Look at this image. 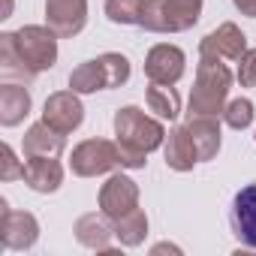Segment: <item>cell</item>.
Wrapping results in <instances>:
<instances>
[{"label": "cell", "instance_id": "484cf974", "mask_svg": "<svg viewBox=\"0 0 256 256\" xmlns=\"http://www.w3.org/2000/svg\"><path fill=\"white\" fill-rule=\"evenodd\" d=\"M256 118V108L247 96H238V100H229L226 108H223V120L232 126V130H247Z\"/></svg>", "mask_w": 256, "mask_h": 256}, {"label": "cell", "instance_id": "9c48e42d", "mask_svg": "<svg viewBox=\"0 0 256 256\" xmlns=\"http://www.w3.org/2000/svg\"><path fill=\"white\" fill-rule=\"evenodd\" d=\"M229 226H232V235L247 250H256V181L235 193L229 208Z\"/></svg>", "mask_w": 256, "mask_h": 256}, {"label": "cell", "instance_id": "8fae6325", "mask_svg": "<svg viewBox=\"0 0 256 256\" xmlns=\"http://www.w3.org/2000/svg\"><path fill=\"white\" fill-rule=\"evenodd\" d=\"M187 70V58L178 46H169V42H160L148 52L145 58V76L157 84H175Z\"/></svg>", "mask_w": 256, "mask_h": 256}, {"label": "cell", "instance_id": "ac0fdd59", "mask_svg": "<svg viewBox=\"0 0 256 256\" xmlns=\"http://www.w3.org/2000/svg\"><path fill=\"white\" fill-rule=\"evenodd\" d=\"M0 76H4L6 82H18V84H30L36 78V72L18 54L12 34H0Z\"/></svg>", "mask_w": 256, "mask_h": 256}, {"label": "cell", "instance_id": "7402d4cb", "mask_svg": "<svg viewBox=\"0 0 256 256\" xmlns=\"http://www.w3.org/2000/svg\"><path fill=\"white\" fill-rule=\"evenodd\" d=\"M205 0H166V18H169V34L190 30L199 16H202Z\"/></svg>", "mask_w": 256, "mask_h": 256}, {"label": "cell", "instance_id": "6da1fadb", "mask_svg": "<svg viewBox=\"0 0 256 256\" xmlns=\"http://www.w3.org/2000/svg\"><path fill=\"white\" fill-rule=\"evenodd\" d=\"M232 72L220 58H199L196 66V82L190 90V112L187 114H208L220 118L226 108V96L232 88Z\"/></svg>", "mask_w": 256, "mask_h": 256}, {"label": "cell", "instance_id": "d4e9b609", "mask_svg": "<svg viewBox=\"0 0 256 256\" xmlns=\"http://www.w3.org/2000/svg\"><path fill=\"white\" fill-rule=\"evenodd\" d=\"M139 28L151 34H169V18H166V0H142V18Z\"/></svg>", "mask_w": 256, "mask_h": 256}, {"label": "cell", "instance_id": "277c9868", "mask_svg": "<svg viewBox=\"0 0 256 256\" xmlns=\"http://www.w3.org/2000/svg\"><path fill=\"white\" fill-rule=\"evenodd\" d=\"M120 166L118 157V142L108 139H84L82 145L72 148L70 157V169L78 178H96V175H108Z\"/></svg>", "mask_w": 256, "mask_h": 256}, {"label": "cell", "instance_id": "d6986e66", "mask_svg": "<svg viewBox=\"0 0 256 256\" xmlns=\"http://www.w3.org/2000/svg\"><path fill=\"white\" fill-rule=\"evenodd\" d=\"M145 100H148V108H151L160 120H175V118L181 114V96H178V90H175L172 84H157V82H151Z\"/></svg>", "mask_w": 256, "mask_h": 256}, {"label": "cell", "instance_id": "603a6c76", "mask_svg": "<svg viewBox=\"0 0 256 256\" xmlns=\"http://www.w3.org/2000/svg\"><path fill=\"white\" fill-rule=\"evenodd\" d=\"M106 16L112 24L130 28L142 18V0H106Z\"/></svg>", "mask_w": 256, "mask_h": 256}, {"label": "cell", "instance_id": "52a82bcc", "mask_svg": "<svg viewBox=\"0 0 256 256\" xmlns=\"http://www.w3.org/2000/svg\"><path fill=\"white\" fill-rule=\"evenodd\" d=\"M42 120L52 124L54 130H60L64 136L76 133L78 126H82V120H84V106H82L78 94L76 90H58V94H52L46 100V106H42Z\"/></svg>", "mask_w": 256, "mask_h": 256}, {"label": "cell", "instance_id": "4316f807", "mask_svg": "<svg viewBox=\"0 0 256 256\" xmlns=\"http://www.w3.org/2000/svg\"><path fill=\"white\" fill-rule=\"evenodd\" d=\"M16 178H24V166L16 160L12 148L4 145L0 148V181H16Z\"/></svg>", "mask_w": 256, "mask_h": 256}, {"label": "cell", "instance_id": "4dcf8cb0", "mask_svg": "<svg viewBox=\"0 0 256 256\" xmlns=\"http://www.w3.org/2000/svg\"><path fill=\"white\" fill-rule=\"evenodd\" d=\"M12 16V0H4V10H0V18H10Z\"/></svg>", "mask_w": 256, "mask_h": 256}, {"label": "cell", "instance_id": "ffe728a7", "mask_svg": "<svg viewBox=\"0 0 256 256\" xmlns=\"http://www.w3.org/2000/svg\"><path fill=\"white\" fill-rule=\"evenodd\" d=\"M114 226V238L124 244V247H139L145 238H148V217L142 208L130 211V214H124L118 220H112Z\"/></svg>", "mask_w": 256, "mask_h": 256}, {"label": "cell", "instance_id": "83f0119b", "mask_svg": "<svg viewBox=\"0 0 256 256\" xmlns=\"http://www.w3.org/2000/svg\"><path fill=\"white\" fill-rule=\"evenodd\" d=\"M235 78L241 82V88H256V48H247L241 54Z\"/></svg>", "mask_w": 256, "mask_h": 256}, {"label": "cell", "instance_id": "7a4b0ae2", "mask_svg": "<svg viewBox=\"0 0 256 256\" xmlns=\"http://www.w3.org/2000/svg\"><path fill=\"white\" fill-rule=\"evenodd\" d=\"M114 142L126 148H139V151H157L166 142V126L157 118H148L136 106H124L114 112Z\"/></svg>", "mask_w": 256, "mask_h": 256}, {"label": "cell", "instance_id": "2e32d148", "mask_svg": "<svg viewBox=\"0 0 256 256\" xmlns=\"http://www.w3.org/2000/svg\"><path fill=\"white\" fill-rule=\"evenodd\" d=\"M76 238L82 247H90V250H108L112 247V235H114V226H108V217L100 211V214H82L76 220Z\"/></svg>", "mask_w": 256, "mask_h": 256}, {"label": "cell", "instance_id": "44dd1931", "mask_svg": "<svg viewBox=\"0 0 256 256\" xmlns=\"http://www.w3.org/2000/svg\"><path fill=\"white\" fill-rule=\"evenodd\" d=\"M106 88L108 84H106V70H102L100 58L84 60L70 72V90H76V94H96V90H106Z\"/></svg>", "mask_w": 256, "mask_h": 256}, {"label": "cell", "instance_id": "5b68a950", "mask_svg": "<svg viewBox=\"0 0 256 256\" xmlns=\"http://www.w3.org/2000/svg\"><path fill=\"white\" fill-rule=\"evenodd\" d=\"M40 238V223L30 211H12L6 199H0V241L10 250H30Z\"/></svg>", "mask_w": 256, "mask_h": 256}, {"label": "cell", "instance_id": "e0dca14e", "mask_svg": "<svg viewBox=\"0 0 256 256\" xmlns=\"http://www.w3.org/2000/svg\"><path fill=\"white\" fill-rule=\"evenodd\" d=\"M30 114V90L18 82H6L0 88V124L18 126Z\"/></svg>", "mask_w": 256, "mask_h": 256}, {"label": "cell", "instance_id": "7c38bea8", "mask_svg": "<svg viewBox=\"0 0 256 256\" xmlns=\"http://www.w3.org/2000/svg\"><path fill=\"white\" fill-rule=\"evenodd\" d=\"M22 148H24V157H60L66 148V136L60 130H54L52 124L40 120L24 133Z\"/></svg>", "mask_w": 256, "mask_h": 256}, {"label": "cell", "instance_id": "f546056e", "mask_svg": "<svg viewBox=\"0 0 256 256\" xmlns=\"http://www.w3.org/2000/svg\"><path fill=\"white\" fill-rule=\"evenodd\" d=\"M166 250H172V253H181V247H175V244H157V247H154V253H166Z\"/></svg>", "mask_w": 256, "mask_h": 256}, {"label": "cell", "instance_id": "30bf717a", "mask_svg": "<svg viewBox=\"0 0 256 256\" xmlns=\"http://www.w3.org/2000/svg\"><path fill=\"white\" fill-rule=\"evenodd\" d=\"M244 52H247V36H244L241 28L232 24V22H223L217 30H211V34L202 36V42H199V58L241 60Z\"/></svg>", "mask_w": 256, "mask_h": 256}, {"label": "cell", "instance_id": "9a60e30c", "mask_svg": "<svg viewBox=\"0 0 256 256\" xmlns=\"http://www.w3.org/2000/svg\"><path fill=\"white\" fill-rule=\"evenodd\" d=\"M163 157H166V166L175 169V172H190L199 163V154H196V145L187 133V126H175V130L166 133Z\"/></svg>", "mask_w": 256, "mask_h": 256}, {"label": "cell", "instance_id": "f1b7e54d", "mask_svg": "<svg viewBox=\"0 0 256 256\" xmlns=\"http://www.w3.org/2000/svg\"><path fill=\"white\" fill-rule=\"evenodd\" d=\"M232 4H235V10H238L241 16L256 18V0H232Z\"/></svg>", "mask_w": 256, "mask_h": 256}, {"label": "cell", "instance_id": "ba28073f", "mask_svg": "<svg viewBox=\"0 0 256 256\" xmlns=\"http://www.w3.org/2000/svg\"><path fill=\"white\" fill-rule=\"evenodd\" d=\"M46 24L60 40L78 36L88 24V0H46Z\"/></svg>", "mask_w": 256, "mask_h": 256}, {"label": "cell", "instance_id": "4fadbf2b", "mask_svg": "<svg viewBox=\"0 0 256 256\" xmlns=\"http://www.w3.org/2000/svg\"><path fill=\"white\" fill-rule=\"evenodd\" d=\"M24 184L34 193H54L64 184V166L58 163V157H28Z\"/></svg>", "mask_w": 256, "mask_h": 256}, {"label": "cell", "instance_id": "cb8c5ba5", "mask_svg": "<svg viewBox=\"0 0 256 256\" xmlns=\"http://www.w3.org/2000/svg\"><path fill=\"white\" fill-rule=\"evenodd\" d=\"M100 64L106 70V84L108 88H120L130 82V60H126L120 52H106L100 54Z\"/></svg>", "mask_w": 256, "mask_h": 256}, {"label": "cell", "instance_id": "3957f363", "mask_svg": "<svg viewBox=\"0 0 256 256\" xmlns=\"http://www.w3.org/2000/svg\"><path fill=\"white\" fill-rule=\"evenodd\" d=\"M16 36V48H18V54L28 60V66L40 76V72H46V70H52L54 64H58V34L46 24H28V28H22V30H16L12 34Z\"/></svg>", "mask_w": 256, "mask_h": 256}, {"label": "cell", "instance_id": "8992f818", "mask_svg": "<svg viewBox=\"0 0 256 256\" xmlns=\"http://www.w3.org/2000/svg\"><path fill=\"white\" fill-rule=\"evenodd\" d=\"M139 208V184L126 175H112L102 187H100V211L108 220H118L124 214H130Z\"/></svg>", "mask_w": 256, "mask_h": 256}, {"label": "cell", "instance_id": "5bb4252c", "mask_svg": "<svg viewBox=\"0 0 256 256\" xmlns=\"http://www.w3.org/2000/svg\"><path fill=\"white\" fill-rule=\"evenodd\" d=\"M184 126H187V133H190V139L196 145L199 163L214 160L217 151H220V120L208 118V114H190V120Z\"/></svg>", "mask_w": 256, "mask_h": 256}]
</instances>
